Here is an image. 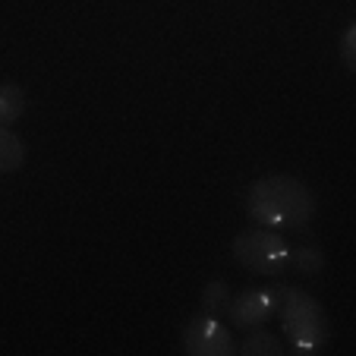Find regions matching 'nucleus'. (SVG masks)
I'll use <instances>...</instances> for the list:
<instances>
[{
	"label": "nucleus",
	"mask_w": 356,
	"mask_h": 356,
	"mask_svg": "<svg viewBox=\"0 0 356 356\" xmlns=\"http://www.w3.org/2000/svg\"><path fill=\"white\" fill-rule=\"evenodd\" d=\"M316 211V193L290 174H265L246 193V215L259 227L302 230L312 224Z\"/></svg>",
	"instance_id": "nucleus-1"
},
{
	"label": "nucleus",
	"mask_w": 356,
	"mask_h": 356,
	"mask_svg": "<svg viewBox=\"0 0 356 356\" xmlns=\"http://www.w3.org/2000/svg\"><path fill=\"white\" fill-rule=\"evenodd\" d=\"M281 290V331L290 350L300 356H316L328 347L331 331H328V316H325L322 302L312 293L300 287H277Z\"/></svg>",
	"instance_id": "nucleus-2"
},
{
	"label": "nucleus",
	"mask_w": 356,
	"mask_h": 356,
	"mask_svg": "<svg viewBox=\"0 0 356 356\" xmlns=\"http://www.w3.org/2000/svg\"><path fill=\"white\" fill-rule=\"evenodd\" d=\"M234 259L249 271V275L259 277H281L290 265V246L277 230L271 227H249L240 230L234 236V246H230Z\"/></svg>",
	"instance_id": "nucleus-3"
},
{
	"label": "nucleus",
	"mask_w": 356,
	"mask_h": 356,
	"mask_svg": "<svg viewBox=\"0 0 356 356\" xmlns=\"http://www.w3.org/2000/svg\"><path fill=\"white\" fill-rule=\"evenodd\" d=\"M183 350L189 356H234L236 341L218 316H193L183 328Z\"/></svg>",
	"instance_id": "nucleus-4"
},
{
	"label": "nucleus",
	"mask_w": 356,
	"mask_h": 356,
	"mask_svg": "<svg viewBox=\"0 0 356 356\" xmlns=\"http://www.w3.org/2000/svg\"><path fill=\"white\" fill-rule=\"evenodd\" d=\"M277 306H281V290L277 287H249L243 293L230 296L224 312L230 316V325L236 331H249L265 325L268 318H275Z\"/></svg>",
	"instance_id": "nucleus-5"
},
{
	"label": "nucleus",
	"mask_w": 356,
	"mask_h": 356,
	"mask_svg": "<svg viewBox=\"0 0 356 356\" xmlns=\"http://www.w3.org/2000/svg\"><path fill=\"white\" fill-rule=\"evenodd\" d=\"M236 353L240 356H284V341L275 331H265L259 325V328L246 331V337L236 343Z\"/></svg>",
	"instance_id": "nucleus-6"
},
{
	"label": "nucleus",
	"mask_w": 356,
	"mask_h": 356,
	"mask_svg": "<svg viewBox=\"0 0 356 356\" xmlns=\"http://www.w3.org/2000/svg\"><path fill=\"white\" fill-rule=\"evenodd\" d=\"M26 164V145L10 127H0V174H16Z\"/></svg>",
	"instance_id": "nucleus-7"
},
{
	"label": "nucleus",
	"mask_w": 356,
	"mask_h": 356,
	"mask_svg": "<svg viewBox=\"0 0 356 356\" xmlns=\"http://www.w3.org/2000/svg\"><path fill=\"white\" fill-rule=\"evenodd\" d=\"M26 114V92L16 82H0V127H13Z\"/></svg>",
	"instance_id": "nucleus-8"
},
{
	"label": "nucleus",
	"mask_w": 356,
	"mask_h": 356,
	"mask_svg": "<svg viewBox=\"0 0 356 356\" xmlns=\"http://www.w3.org/2000/svg\"><path fill=\"white\" fill-rule=\"evenodd\" d=\"M287 268H293L296 275H318V271L325 268V256L318 246H300V249H290V265Z\"/></svg>",
	"instance_id": "nucleus-9"
},
{
	"label": "nucleus",
	"mask_w": 356,
	"mask_h": 356,
	"mask_svg": "<svg viewBox=\"0 0 356 356\" xmlns=\"http://www.w3.org/2000/svg\"><path fill=\"white\" fill-rule=\"evenodd\" d=\"M227 302H230V287H227V281L215 277V281H209L205 287H202V312H209V316H218V312L227 309Z\"/></svg>",
	"instance_id": "nucleus-10"
},
{
	"label": "nucleus",
	"mask_w": 356,
	"mask_h": 356,
	"mask_svg": "<svg viewBox=\"0 0 356 356\" xmlns=\"http://www.w3.org/2000/svg\"><path fill=\"white\" fill-rule=\"evenodd\" d=\"M341 60H343V67H347V73H356V22H350V26L343 29Z\"/></svg>",
	"instance_id": "nucleus-11"
}]
</instances>
